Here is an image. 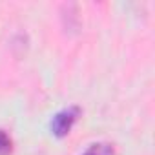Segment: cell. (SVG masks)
Segmentation results:
<instances>
[{
    "label": "cell",
    "instance_id": "obj_2",
    "mask_svg": "<svg viewBox=\"0 0 155 155\" xmlns=\"http://www.w3.org/2000/svg\"><path fill=\"white\" fill-rule=\"evenodd\" d=\"M82 155H115V150L110 142H95Z\"/></svg>",
    "mask_w": 155,
    "mask_h": 155
},
{
    "label": "cell",
    "instance_id": "obj_3",
    "mask_svg": "<svg viewBox=\"0 0 155 155\" xmlns=\"http://www.w3.org/2000/svg\"><path fill=\"white\" fill-rule=\"evenodd\" d=\"M11 151V139L6 131L0 130V155H8Z\"/></svg>",
    "mask_w": 155,
    "mask_h": 155
},
{
    "label": "cell",
    "instance_id": "obj_1",
    "mask_svg": "<svg viewBox=\"0 0 155 155\" xmlns=\"http://www.w3.org/2000/svg\"><path fill=\"white\" fill-rule=\"evenodd\" d=\"M81 113L82 111H81L79 106H69V108H64L58 113H55L53 119H51V131H53V135L55 137H66L71 131L73 124L79 120Z\"/></svg>",
    "mask_w": 155,
    "mask_h": 155
}]
</instances>
